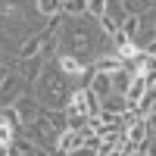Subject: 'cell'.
Wrapping results in <instances>:
<instances>
[{
    "mask_svg": "<svg viewBox=\"0 0 156 156\" xmlns=\"http://www.w3.org/2000/svg\"><path fill=\"white\" fill-rule=\"evenodd\" d=\"M144 125H147V137H156V112L144 115Z\"/></svg>",
    "mask_w": 156,
    "mask_h": 156,
    "instance_id": "cell-18",
    "label": "cell"
},
{
    "mask_svg": "<svg viewBox=\"0 0 156 156\" xmlns=\"http://www.w3.org/2000/svg\"><path fill=\"white\" fill-rule=\"evenodd\" d=\"M9 153H16V156H34V153H41V147H37L31 137L16 134V137H12V144H9Z\"/></svg>",
    "mask_w": 156,
    "mask_h": 156,
    "instance_id": "cell-6",
    "label": "cell"
},
{
    "mask_svg": "<svg viewBox=\"0 0 156 156\" xmlns=\"http://www.w3.org/2000/svg\"><path fill=\"white\" fill-rule=\"evenodd\" d=\"M41 44H44V34H34L28 37L22 47H19V59H28V56H41Z\"/></svg>",
    "mask_w": 156,
    "mask_h": 156,
    "instance_id": "cell-9",
    "label": "cell"
},
{
    "mask_svg": "<svg viewBox=\"0 0 156 156\" xmlns=\"http://www.w3.org/2000/svg\"><path fill=\"white\" fill-rule=\"evenodd\" d=\"M16 134H19L16 125H9V122L0 119V147H3L6 153H9V144H12V137H16Z\"/></svg>",
    "mask_w": 156,
    "mask_h": 156,
    "instance_id": "cell-14",
    "label": "cell"
},
{
    "mask_svg": "<svg viewBox=\"0 0 156 156\" xmlns=\"http://www.w3.org/2000/svg\"><path fill=\"white\" fill-rule=\"evenodd\" d=\"M16 106H19V112H22V125H25V122H31L34 115L41 112V109H44L41 103H37V100H22V97L16 100Z\"/></svg>",
    "mask_w": 156,
    "mask_h": 156,
    "instance_id": "cell-10",
    "label": "cell"
},
{
    "mask_svg": "<svg viewBox=\"0 0 156 156\" xmlns=\"http://www.w3.org/2000/svg\"><path fill=\"white\" fill-rule=\"evenodd\" d=\"M34 6H37V12L41 16H56V12H62V0H34Z\"/></svg>",
    "mask_w": 156,
    "mask_h": 156,
    "instance_id": "cell-15",
    "label": "cell"
},
{
    "mask_svg": "<svg viewBox=\"0 0 156 156\" xmlns=\"http://www.w3.org/2000/svg\"><path fill=\"white\" fill-rule=\"evenodd\" d=\"M140 25H144V16H125V22H122V31H125V34H131V37H137Z\"/></svg>",
    "mask_w": 156,
    "mask_h": 156,
    "instance_id": "cell-16",
    "label": "cell"
},
{
    "mask_svg": "<svg viewBox=\"0 0 156 156\" xmlns=\"http://www.w3.org/2000/svg\"><path fill=\"white\" fill-rule=\"evenodd\" d=\"M3 78H6V69H3V66H0V81H3Z\"/></svg>",
    "mask_w": 156,
    "mask_h": 156,
    "instance_id": "cell-19",
    "label": "cell"
},
{
    "mask_svg": "<svg viewBox=\"0 0 156 156\" xmlns=\"http://www.w3.org/2000/svg\"><path fill=\"white\" fill-rule=\"evenodd\" d=\"M156 0H122V9L128 12V16H147V12L153 9Z\"/></svg>",
    "mask_w": 156,
    "mask_h": 156,
    "instance_id": "cell-8",
    "label": "cell"
},
{
    "mask_svg": "<svg viewBox=\"0 0 156 156\" xmlns=\"http://www.w3.org/2000/svg\"><path fill=\"white\" fill-rule=\"evenodd\" d=\"M150 112H156V103H153V109H150Z\"/></svg>",
    "mask_w": 156,
    "mask_h": 156,
    "instance_id": "cell-20",
    "label": "cell"
},
{
    "mask_svg": "<svg viewBox=\"0 0 156 156\" xmlns=\"http://www.w3.org/2000/svg\"><path fill=\"white\" fill-rule=\"evenodd\" d=\"M147 87H150V81H147V75H140V72H134V78H131V84H128V90H125V97H128V106H137V103H140V97L147 94Z\"/></svg>",
    "mask_w": 156,
    "mask_h": 156,
    "instance_id": "cell-3",
    "label": "cell"
},
{
    "mask_svg": "<svg viewBox=\"0 0 156 156\" xmlns=\"http://www.w3.org/2000/svg\"><path fill=\"white\" fill-rule=\"evenodd\" d=\"M81 144H84V131L62 128L56 134V153H81Z\"/></svg>",
    "mask_w": 156,
    "mask_h": 156,
    "instance_id": "cell-2",
    "label": "cell"
},
{
    "mask_svg": "<svg viewBox=\"0 0 156 156\" xmlns=\"http://www.w3.org/2000/svg\"><path fill=\"white\" fill-rule=\"evenodd\" d=\"M22 84L25 78L19 72H6V78L0 81V106H9V103H16L22 97Z\"/></svg>",
    "mask_w": 156,
    "mask_h": 156,
    "instance_id": "cell-1",
    "label": "cell"
},
{
    "mask_svg": "<svg viewBox=\"0 0 156 156\" xmlns=\"http://www.w3.org/2000/svg\"><path fill=\"white\" fill-rule=\"evenodd\" d=\"M97 25H100V31H103V34H106V37H112L115 31H119V28H122V22H119V19H115V16H112V12H109V9H106V12H103V16L97 19Z\"/></svg>",
    "mask_w": 156,
    "mask_h": 156,
    "instance_id": "cell-11",
    "label": "cell"
},
{
    "mask_svg": "<svg viewBox=\"0 0 156 156\" xmlns=\"http://www.w3.org/2000/svg\"><path fill=\"white\" fill-rule=\"evenodd\" d=\"M87 87L94 90L97 97H106V94H112V75H109V72H100V69H97Z\"/></svg>",
    "mask_w": 156,
    "mask_h": 156,
    "instance_id": "cell-5",
    "label": "cell"
},
{
    "mask_svg": "<svg viewBox=\"0 0 156 156\" xmlns=\"http://www.w3.org/2000/svg\"><path fill=\"white\" fill-rule=\"evenodd\" d=\"M62 16H87V0H62Z\"/></svg>",
    "mask_w": 156,
    "mask_h": 156,
    "instance_id": "cell-12",
    "label": "cell"
},
{
    "mask_svg": "<svg viewBox=\"0 0 156 156\" xmlns=\"http://www.w3.org/2000/svg\"><path fill=\"white\" fill-rule=\"evenodd\" d=\"M44 56H28V59H19V75L25 78V81H37V78H41V66H44Z\"/></svg>",
    "mask_w": 156,
    "mask_h": 156,
    "instance_id": "cell-4",
    "label": "cell"
},
{
    "mask_svg": "<svg viewBox=\"0 0 156 156\" xmlns=\"http://www.w3.org/2000/svg\"><path fill=\"white\" fill-rule=\"evenodd\" d=\"M109 9V0H87V19H100Z\"/></svg>",
    "mask_w": 156,
    "mask_h": 156,
    "instance_id": "cell-17",
    "label": "cell"
},
{
    "mask_svg": "<svg viewBox=\"0 0 156 156\" xmlns=\"http://www.w3.org/2000/svg\"><path fill=\"white\" fill-rule=\"evenodd\" d=\"M56 69L62 72V75H69V78H78V75H81V59H78L75 53H66V56H59L56 59Z\"/></svg>",
    "mask_w": 156,
    "mask_h": 156,
    "instance_id": "cell-7",
    "label": "cell"
},
{
    "mask_svg": "<svg viewBox=\"0 0 156 156\" xmlns=\"http://www.w3.org/2000/svg\"><path fill=\"white\" fill-rule=\"evenodd\" d=\"M122 62H125V59H122L119 53H109V56H100V59L94 62V66H97L100 72H109V75H112L115 69H119V66H122Z\"/></svg>",
    "mask_w": 156,
    "mask_h": 156,
    "instance_id": "cell-13",
    "label": "cell"
}]
</instances>
